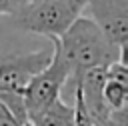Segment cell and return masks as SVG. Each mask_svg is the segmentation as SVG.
Masks as SVG:
<instances>
[{
	"mask_svg": "<svg viewBox=\"0 0 128 126\" xmlns=\"http://www.w3.org/2000/svg\"><path fill=\"white\" fill-rule=\"evenodd\" d=\"M86 0H30L14 16L12 24L18 30L60 38L76 18L82 16Z\"/></svg>",
	"mask_w": 128,
	"mask_h": 126,
	"instance_id": "7a4b0ae2",
	"label": "cell"
},
{
	"mask_svg": "<svg viewBox=\"0 0 128 126\" xmlns=\"http://www.w3.org/2000/svg\"><path fill=\"white\" fill-rule=\"evenodd\" d=\"M28 126H74V108L62 98L28 118Z\"/></svg>",
	"mask_w": 128,
	"mask_h": 126,
	"instance_id": "8992f818",
	"label": "cell"
},
{
	"mask_svg": "<svg viewBox=\"0 0 128 126\" xmlns=\"http://www.w3.org/2000/svg\"><path fill=\"white\" fill-rule=\"evenodd\" d=\"M0 126H24V124H20V122L4 108V104L0 102Z\"/></svg>",
	"mask_w": 128,
	"mask_h": 126,
	"instance_id": "ba28073f",
	"label": "cell"
},
{
	"mask_svg": "<svg viewBox=\"0 0 128 126\" xmlns=\"http://www.w3.org/2000/svg\"><path fill=\"white\" fill-rule=\"evenodd\" d=\"M30 0H0V16H14Z\"/></svg>",
	"mask_w": 128,
	"mask_h": 126,
	"instance_id": "52a82bcc",
	"label": "cell"
},
{
	"mask_svg": "<svg viewBox=\"0 0 128 126\" xmlns=\"http://www.w3.org/2000/svg\"><path fill=\"white\" fill-rule=\"evenodd\" d=\"M68 76H70L68 66L60 58L56 46H52V60H50V64L38 76H34L28 82V86H26V90L22 94L28 118L32 114L44 110L46 106H50L54 100H58L62 96V88L68 82Z\"/></svg>",
	"mask_w": 128,
	"mask_h": 126,
	"instance_id": "277c9868",
	"label": "cell"
},
{
	"mask_svg": "<svg viewBox=\"0 0 128 126\" xmlns=\"http://www.w3.org/2000/svg\"><path fill=\"white\" fill-rule=\"evenodd\" d=\"M52 60V46L28 54L0 58V92L24 94L28 82L38 76Z\"/></svg>",
	"mask_w": 128,
	"mask_h": 126,
	"instance_id": "5b68a950",
	"label": "cell"
},
{
	"mask_svg": "<svg viewBox=\"0 0 128 126\" xmlns=\"http://www.w3.org/2000/svg\"><path fill=\"white\" fill-rule=\"evenodd\" d=\"M82 16L90 18L104 38L118 48L120 62L126 64L128 50V0H86Z\"/></svg>",
	"mask_w": 128,
	"mask_h": 126,
	"instance_id": "3957f363",
	"label": "cell"
},
{
	"mask_svg": "<svg viewBox=\"0 0 128 126\" xmlns=\"http://www.w3.org/2000/svg\"><path fill=\"white\" fill-rule=\"evenodd\" d=\"M50 44L56 46L60 58L64 60L70 72L60 98L68 94V90L82 78L84 72L92 68H106L116 60L120 62L118 48H114L104 38L100 28L86 16L76 18L60 38H50Z\"/></svg>",
	"mask_w": 128,
	"mask_h": 126,
	"instance_id": "6da1fadb",
	"label": "cell"
}]
</instances>
